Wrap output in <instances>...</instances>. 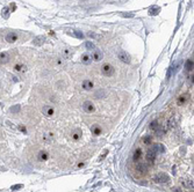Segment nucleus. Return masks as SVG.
<instances>
[{"mask_svg": "<svg viewBox=\"0 0 194 192\" xmlns=\"http://www.w3.org/2000/svg\"><path fill=\"white\" fill-rule=\"evenodd\" d=\"M152 149L155 150L156 153H164L165 152V147H164L162 144H157V145H155L153 147H152Z\"/></svg>", "mask_w": 194, "mask_h": 192, "instance_id": "obj_16", "label": "nucleus"}, {"mask_svg": "<svg viewBox=\"0 0 194 192\" xmlns=\"http://www.w3.org/2000/svg\"><path fill=\"white\" fill-rule=\"evenodd\" d=\"M118 58L121 60L122 63H126V64L130 63V56H129V53L123 51V50H120V51L118 52Z\"/></svg>", "mask_w": 194, "mask_h": 192, "instance_id": "obj_3", "label": "nucleus"}, {"mask_svg": "<svg viewBox=\"0 0 194 192\" xmlns=\"http://www.w3.org/2000/svg\"><path fill=\"white\" fill-rule=\"evenodd\" d=\"M54 112H55V110L51 105H44L42 108V114L44 116H47V117H51L52 115H54Z\"/></svg>", "mask_w": 194, "mask_h": 192, "instance_id": "obj_6", "label": "nucleus"}, {"mask_svg": "<svg viewBox=\"0 0 194 192\" xmlns=\"http://www.w3.org/2000/svg\"><path fill=\"white\" fill-rule=\"evenodd\" d=\"M165 131H166V130L164 129L163 126H158V129L156 130V134H157V137H162V135L165 133Z\"/></svg>", "mask_w": 194, "mask_h": 192, "instance_id": "obj_23", "label": "nucleus"}, {"mask_svg": "<svg viewBox=\"0 0 194 192\" xmlns=\"http://www.w3.org/2000/svg\"><path fill=\"white\" fill-rule=\"evenodd\" d=\"M48 157H49V155L46 150H40L38 152V155H37V160L38 161H47Z\"/></svg>", "mask_w": 194, "mask_h": 192, "instance_id": "obj_12", "label": "nucleus"}, {"mask_svg": "<svg viewBox=\"0 0 194 192\" xmlns=\"http://www.w3.org/2000/svg\"><path fill=\"white\" fill-rule=\"evenodd\" d=\"M173 191L174 192H182V190H180L179 187H173Z\"/></svg>", "mask_w": 194, "mask_h": 192, "instance_id": "obj_35", "label": "nucleus"}, {"mask_svg": "<svg viewBox=\"0 0 194 192\" xmlns=\"http://www.w3.org/2000/svg\"><path fill=\"white\" fill-rule=\"evenodd\" d=\"M19 129H20V131H22V132H23V133H27V129H26L24 126L20 125V126H19Z\"/></svg>", "mask_w": 194, "mask_h": 192, "instance_id": "obj_33", "label": "nucleus"}, {"mask_svg": "<svg viewBox=\"0 0 194 192\" xmlns=\"http://www.w3.org/2000/svg\"><path fill=\"white\" fill-rule=\"evenodd\" d=\"M80 137H82V132H79V131H76V132L72 134V139L73 140H79L80 139Z\"/></svg>", "mask_w": 194, "mask_h": 192, "instance_id": "obj_25", "label": "nucleus"}, {"mask_svg": "<svg viewBox=\"0 0 194 192\" xmlns=\"http://www.w3.org/2000/svg\"><path fill=\"white\" fill-rule=\"evenodd\" d=\"M101 71H102V73L106 76H112L114 73H115V68L110 65V64H105L102 67H101Z\"/></svg>", "mask_w": 194, "mask_h": 192, "instance_id": "obj_2", "label": "nucleus"}, {"mask_svg": "<svg viewBox=\"0 0 194 192\" xmlns=\"http://www.w3.org/2000/svg\"><path fill=\"white\" fill-rule=\"evenodd\" d=\"M18 34L13 33V31H9V33H7L6 35H5V41H6L7 43H15L16 41H18Z\"/></svg>", "mask_w": 194, "mask_h": 192, "instance_id": "obj_5", "label": "nucleus"}, {"mask_svg": "<svg viewBox=\"0 0 194 192\" xmlns=\"http://www.w3.org/2000/svg\"><path fill=\"white\" fill-rule=\"evenodd\" d=\"M82 87L85 90H91L94 88V83H93V81H91V80H85V81H83Z\"/></svg>", "mask_w": 194, "mask_h": 192, "instance_id": "obj_9", "label": "nucleus"}, {"mask_svg": "<svg viewBox=\"0 0 194 192\" xmlns=\"http://www.w3.org/2000/svg\"><path fill=\"white\" fill-rule=\"evenodd\" d=\"M11 6H12V11H15V8H16L15 4H12V5H11Z\"/></svg>", "mask_w": 194, "mask_h": 192, "instance_id": "obj_36", "label": "nucleus"}, {"mask_svg": "<svg viewBox=\"0 0 194 192\" xmlns=\"http://www.w3.org/2000/svg\"><path fill=\"white\" fill-rule=\"evenodd\" d=\"M185 67H186V69H187V71H192V69H193V60L188 59L187 61H186Z\"/></svg>", "mask_w": 194, "mask_h": 192, "instance_id": "obj_24", "label": "nucleus"}, {"mask_svg": "<svg viewBox=\"0 0 194 192\" xmlns=\"http://www.w3.org/2000/svg\"><path fill=\"white\" fill-rule=\"evenodd\" d=\"M44 41H46V37L44 36H37L36 38L34 39V44L35 45H42L43 43H44Z\"/></svg>", "mask_w": 194, "mask_h": 192, "instance_id": "obj_19", "label": "nucleus"}, {"mask_svg": "<svg viewBox=\"0 0 194 192\" xmlns=\"http://www.w3.org/2000/svg\"><path fill=\"white\" fill-rule=\"evenodd\" d=\"M85 45H86V48L87 49H95V45H94L92 42H86Z\"/></svg>", "mask_w": 194, "mask_h": 192, "instance_id": "obj_28", "label": "nucleus"}, {"mask_svg": "<svg viewBox=\"0 0 194 192\" xmlns=\"http://www.w3.org/2000/svg\"><path fill=\"white\" fill-rule=\"evenodd\" d=\"M106 154H107V150H106V152H105V153H103V154H102V155H101V157H100V160H102V159H103V157H105V156H106Z\"/></svg>", "mask_w": 194, "mask_h": 192, "instance_id": "obj_37", "label": "nucleus"}, {"mask_svg": "<svg viewBox=\"0 0 194 192\" xmlns=\"http://www.w3.org/2000/svg\"><path fill=\"white\" fill-rule=\"evenodd\" d=\"M181 184L188 190L193 189V179H192V178H185V179H182Z\"/></svg>", "mask_w": 194, "mask_h": 192, "instance_id": "obj_10", "label": "nucleus"}, {"mask_svg": "<svg viewBox=\"0 0 194 192\" xmlns=\"http://www.w3.org/2000/svg\"><path fill=\"white\" fill-rule=\"evenodd\" d=\"M9 12H11V11H9L8 7H4L3 11H1V15H3V18L4 19L8 18V16H9Z\"/></svg>", "mask_w": 194, "mask_h": 192, "instance_id": "obj_22", "label": "nucleus"}, {"mask_svg": "<svg viewBox=\"0 0 194 192\" xmlns=\"http://www.w3.org/2000/svg\"><path fill=\"white\" fill-rule=\"evenodd\" d=\"M141 156H142V150L141 149H136L135 150V153H134V160H135V161H138V160L141 159Z\"/></svg>", "mask_w": 194, "mask_h": 192, "instance_id": "obj_21", "label": "nucleus"}, {"mask_svg": "<svg viewBox=\"0 0 194 192\" xmlns=\"http://www.w3.org/2000/svg\"><path fill=\"white\" fill-rule=\"evenodd\" d=\"M20 187H22V185H21V184H18V185H13L12 187H11V189H12L13 191H14V190H19Z\"/></svg>", "mask_w": 194, "mask_h": 192, "instance_id": "obj_32", "label": "nucleus"}, {"mask_svg": "<svg viewBox=\"0 0 194 192\" xmlns=\"http://www.w3.org/2000/svg\"><path fill=\"white\" fill-rule=\"evenodd\" d=\"M122 16L123 18H133L134 14H124V13H122Z\"/></svg>", "mask_w": 194, "mask_h": 192, "instance_id": "obj_34", "label": "nucleus"}, {"mask_svg": "<svg viewBox=\"0 0 194 192\" xmlns=\"http://www.w3.org/2000/svg\"><path fill=\"white\" fill-rule=\"evenodd\" d=\"M19 110H20V107H19V105H16V107H12V108H11V111H12V112H18Z\"/></svg>", "mask_w": 194, "mask_h": 192, "instance_id": "obj_31", "label": "nucleus"}, {"mask_svg": "<svg viewBox=\"0 0 194 192\" xmlns=\"http://www.w3.org/2000/svg\"><path fill=\"white\" fill-rule=\"evenodd\" d=\"M153 180H155L156 183L164 184V183H167V182L170 180V177H169V175L165 174V172H159V174H157L155 177H153Z\"/></svg>", "mask_w": 194, "mask_h": 192, "instance_id": "obj_1", "label": "nucleus"}, {"mask_svg": "<svg viewBox=\"0 0 194 192\" xmlns=\"http://www.w3.org/2000/svg\"><path fill=\"white\" fill-rule=\"evenodd\" d=\"M87 35L90 37H92V38H97V39L100 38V36H99V35H97V34H94V33H88Z\"/></svg>", "mask_w": 194, "mask_h": 192, "instance_id": "obj_30", "label": "nucleus"}, {"mask_svg": "<svg viewBox=\"0 0 194 192\" xmlns=\"http://www.w3.org/2000/svg\"><path fill=\"white\" fill-rule=\"evenodd\" d=\"M188 100V95H186V94H184V95H180L178 97V100H177V103H178V105H182L185 104L186 102H187Z\"/></svg>", "mask_w": 194, "mask_h": 192, "instance_id": "obj_15", "label": "nucleus"}, {"mask_svg": "<svg viewBox=\"0 0 194 192\" xmlns=\"http://www.w3.org/2000/svg\"><path fill=\"white\" fill-rule=\"evenodd\" d=\"M9 61V54L7 52L0 53V64H6Z\"/></svg>", "mask_w": 194, "mask_h": 192, "instance_id": "obj_14", "label": "nucleus"}, {"mask_svg": "<svg viewBox=\"0 0 194 192\" xmlns=\"http://www.w3.org/2000/svg\"><path fill=\"white\" fill-rule=\"evenodd\" d=\"M72 35H73V36H76L77 38H84V35H83L80 31H78V30H73Z\"/></svg>", "mask_w": 194, "mask_h": 192, "instance_id": "obj_26", "label": "nucleus"}, {"mask_svg": "<svg viewBox=\"0 0 194 192\" xmlns=\"http://www.w3.org/2000/svg\"><path fill=\"white\" fill-rule=\"evenodd\" d=\"M91 131H92V133H93L94 135L101 134V129H100V126H99V125H93L91 127Z\"/></svg>", "mask_w": 194, "mask_h": 192, "instance_id": "obj_18", "label": "nucleus"}, {"mask_svg": "<svg viewBox=\"0 0 194 192\" xmlns=\"http://www.w3.org/2000/svg\"><path fill=\"white\" fill-rule=\"evenodd\" d=\"M91 60H92V57L90 56V54H83V57H82V63L83 64L88 65V64L91 63Z\"/></svg>", "mask_w": 194, "mask_h": 192, "instance_id": "obj_17", "label": "nucleus"}, {"mask_svg": "<svg viewBox=\"0 0 194 192\" xmlns=\"http://www.w3.org/2000/svg\"><path fill=\"white\" fill-rule=\"evenodd\" d=\"M42 140L44 141V142H47V144H50V142H52V140H54V134H52L51 132H46L42 134Z\"/></svg>", "mask_w": 194, "mask_h": 192, "instance_id": "obj_8", "label": "nucleus"}, {"mask_svg": "<svg viewBox=\"0 0 194 192\" xmlns=\"http://www.w3.org/2000/svg\"><path fill=\"white\" fill-rule=\"evenodd\" d=\"M143 141H144V144H150L151 142V137H149V135H146V137H144L143 138Z\"/></svg>", "mask_w": 194, "mask_h": 192, "instance_id": "obj_27", "label": "nucleus"}, {"mask_svg": "<svg viewBox=\"0 0 194 192\" xmlns=\"http://www.w3.org/2000/svg\"><path fill=\"white\" fill-rule=\"evenodd\" d=\"M26 69H27V66L22 63H18L14 65V71H16V72H24Z\"/></svg>", "mask_w": 194, "mask_h": 192, "instance_id": "obj_13", "label": "nucleus"}, {"mask_svg": "<svg viewBox=\"0 0 194 192\" xmlns=\"http://www.w3.org/2000/svg\"><path fill=\"white\" fill-rule=\"evenodd\" d=\"M158 126H159V124H158L157 120H152L151 123H150V125H149V129L152 130V131H156L158 129Z\"/></svg>", "mask_w": 194, "mask_h": 192, "instance_id": "obj_20", "label": "nucleus"}, {"mask_svg": "<svg viewBox=\"0 0 194 192\" xmlns=\"http://www.w3.org/2000/svg\"><path fill=\"white\" fill-rule=\"evenodd\" d=\"M137 169H138L141 172H144V171L146 170V167H144L143 164H138V165H137Z\"/></svg>", "mask_w": 194, "mask_h": 192, "instance_id": "obj_29", "label": "nucleus"}, {"mask_svg": "<svg viewBox=\"0 0 194 192\" xmlns=\"http://www.w3.org/2000/svg\"><path fill=\"white\" fill-rule=\"evenodd\" d=\"M91 57H92V59L95 60V61H100V60L102 59L103 54H102V52H101L100 50H95V51L93 52V54H92Z\"/></svg>", "mask_w": 194, "mask_h": 192, "instance_id": "obj_11", "label": "nucleus"}, {"mask_svg": "<svg viewBox=\"0 0 194 192\" xmlns=\"http://www.w3.org/2000/svg\"><path fill=\"white\" fill-rule=\"evenodd\" d=\"M156 152L153 149H149L148 152H146V160H148L149 162H150V164H152V162H153V160L156 159Z\"/></svg>", "mask_w": 194, "mask_h": 192, "instance_id": "obj_7", "label": "nucleus"}, {"mask_svg": "<svg viewBox=\"0 0 194 192\" xmlns=\"http://www.w3.org/2000/svg\"><path fill=\"white\" fill-rule=\"evenodd\" d=\"M83 109H84V111H85V112L91 114V112H94L95 107H94V104L91 102V101H85V102L83 103Z\"/></svg>", "mask_w": 194, "mask_h": 192, "instance_id": "obj_4", "label": "nucleus"}]
</instances>
